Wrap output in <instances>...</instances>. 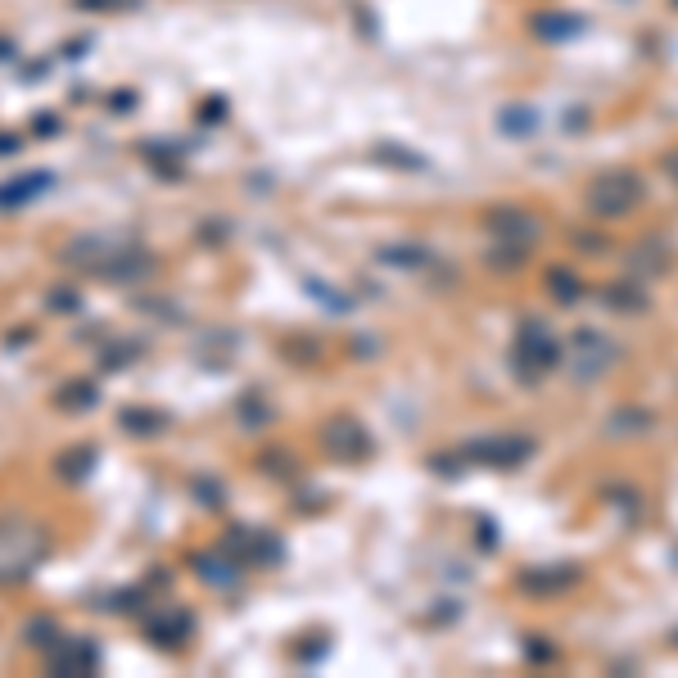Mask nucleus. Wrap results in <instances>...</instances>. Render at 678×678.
Listing matches in <instances>:
<instances>
[{"mask_svg": "<svg viewBox=\"0 0 678 678\" xmlns=\"http://www.w3.org/2000/svg\"><path fill=\"white\" fill-rule=\"evenodd\" d=\"M91 398H95V389L77 380L73 389H64V394H59V403H64V407H86V403H91Z\"/></svg>", "mask_w": 678, "mask_h": 678, "instance_id": "obj_11", "label": "nucleus"}, {"mask_svg": "<svg viewBox=\"0 0 678 678\" xmlns=\"http://www.w3.org/2000/svg\"><path fill=\"white\" fill-rule=\"evenodd\" d=\"M190 615L181 611V606H163L159 615H145V633H150V642H159V647H181V642L190 638Z\"/></svg>", "mask_w": 678, "mask_h": 678, "instance_id": "obj_5", "label": "nucleus"}, {"mask_svg": "<svg viewBox=\"0 0 678 678\" xmlns=\"http://www.w3.org/2000/svg\"><path fill=\"white\" fill-rule=\"evenodd\" d=\"M638 204V181L624 177V172H615V177L597 181L593 186V208L597 213H629V208Z\"/></svg>", "mask_w": 678, "mask_h": 678, "instance_id": "obj_4", "label": "nucleus"}, {"mask_svg": "<svg viewBox=\"0 0 678 678\" xmlns=\"http://www.w3.org/2000/svg\"><path fill=\"white\" fill-rule=\"evenodd\" d=\"M68 267H86V272H100L104 281H132L136 272L150 267V254H145L136 240H109V236H77L73 245L64 249Z\"/></svg>", "mask_w": 678, "mask_h": 678, "instance_id": "obj_1", "label": "nucleus"}, {"mask_svg": "<svg viewBox=\"0 0 678 678\" xmlns=\"http://www.w3.org/2000/svg\"><path fill=\"white\" fill-rule=\"evenodd\" d=\"M50 665L59 674H91L100 665V647L91 638H73V633H59V647L50 651Z\"/></svg>", "mask_w": 678, "mask_h": 678, "instance_id": "obj_3", "label": "nucleus"}, {"mask_svg": "<svg viewBox=\"0 0 678 678\" xmlns=\"http://www.w3.org/2000/svg\"><path fill=\"white\" fill-rule=\"evenodd\" d=\"M46 186H50L46 172H37V177H14L10 186H0V208H19V204H28V199H37Z\"/></svg>", "mask_w": 678, "mask_h": 678, "instance_id": "obj_7", "label": "nucleus"}, {"mask_svg": "<svg viewBox=\"0 0 678 678\" xmlns=\"http://www.w3.org/2000/svg\"><path fill=\"white\" fill-rule=\"evenodd\" d=\"M91 466H95V452L91 448H77V452H68L64 462H59V475H64V480H82Z\"/></svg>", "mask_w": 678, "mask_h": 678, "instance_id": "obj_9", "label": "nucleus"}, {"mask_svg": "<svg viewBox=\"0 0 678 678\" xmlns=\"http://www.w3.org/2000/svg\"><path fill=\"white\" fill-rule=\"evenodd\" d=\"M23 633H28V642H32V647H41V651H50V642L59 638V629L50 620H32Z\"/></svg>", "mask_w": 678, "mask_h": 678, "instance_id": "obj_10", "label": "nucleus"}, {"mask_svg": "<svg viewBox=\"0 0 678 678\" xmlns=\"http://www.w3.org/2000/svg\"><path fill=\"white\" fill-rule=\"evenodd\" d=\"M77 303H82V299H77L73 290H55V294H50V308H77Z\"/></svg>", "mask_w": 678, "mask_h": 678, "instance_id": "obj_12", "label": "nucleus"}, {"mask_svg": "<svg viewBox=\"0 0 678 678\" xmlns=\"http://www.w3.org/2000/svg\"><path fill=\"white\" fill-rule=\"evenodd\" d=\"M321 443H326L330 452H335L339 462H349V457H358V452H367L371 443H367V434H362V425L358 421H330L326 430H321Z\"/></svg>", "mask_w": 678, "mask_h": 678, "instance_id": "obj_6", "label": "nucleus"}, {"mask_svg": "<svg viewBox=\"0 0 678 678\" xmlns=\"http://www.w3.org/2000/svg\"><path fill=\"white\" fill-rule=\"evenodd\" d=\"M50 534L28 520H5L0 525V584H19L46 561Z\"/></svg>", "mask_w": 678, "mask_h": 678, "instance_id": "obj_2", "label": "nucleus"}, {"mask_svg": "<svg viewBox=\"0 0 678 678\" xmlns=\"http://www.w3.org/2000/svg\"><path fill=\"white\" fill-rule=\"evenodd\" d=\"M163 425H168V416H159V412H123V430H132V434H159Z\"/></svg>", "mask_w": 678, "mask_h": 678, "instance_id": "obj_8", "label": "nucleus"}]
</instances>
